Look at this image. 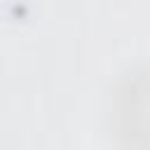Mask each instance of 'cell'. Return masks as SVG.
Here are the masks:
<instances>
[{
	"label": "cell",
	"instance_id": "1",
	"mask_svg": "<svg viewBox=\"0 0 150 150\" xmlns=\"http://www.w3.org/2000/svg\"><path fill=\"white\" fill-rule=\"evenodd\" d=\"M122 94H127V96H131V98H136L138 103H143V105L150 108V73H141V75L131 77V80L124 84V91H122ZM122 134H127L134 145H138V148H143V150H145V148L150 150V117L143 120V122H138L136 127L122 131Z\"/></svg>",
	"mask_w": 150,
	"mask_h": 150
}]
</instances>
